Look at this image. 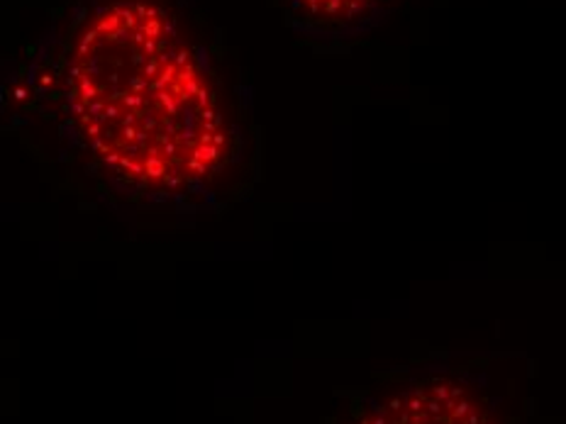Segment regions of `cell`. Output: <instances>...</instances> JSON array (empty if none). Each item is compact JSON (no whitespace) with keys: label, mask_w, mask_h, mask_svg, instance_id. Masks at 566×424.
Instances as JSON below:
<instances>
[{"label":"cell","mask_w":566,"mask_h":424,"mask_svg":"<svg viewBox=\"0 0 566 424\" xmlns=\"http://www.w3.org/2000/svg\"><path fill=\"white\" fill-rule=\"evenodd\" d=\"M0 129L127 220L222 212L254 176L250 93L191 0H71L0 71Z\"/></svg>","instance_id":"cell-1"},{"label":"cell","mask_w":566,"mask_h":424,"mask_svg":"<svg viewBox=\"0 0 566 424\" xmlns=\"http://www.w3.org/2000/svg\"><path fill=\"white\" fill-rule=\"evenodd\" d=\"M403 0H279L283 22L317 44L359 40L391 18Z\"/></svg>","instance_id":"cell-3"},{"label":"cell","mask_w":566,"mask_h":424,"mask_svg":"<svg viewBox=\"0 0 566 424\" xmlns=\"http://www.w3.org/2000/svg\"><path fill=\"white\" fill-rule=\"evenodd\" d=\"M352 424H495V420L464 381L428 379L374 400Z\"/></svg>","instance_id":"cell-2"}]
</instances>
